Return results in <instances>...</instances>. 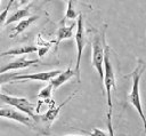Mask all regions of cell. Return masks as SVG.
Segmentation results:
<instances>
[{
    "label": "cell",
    "mask_w": 146,
    "mask_h": 136,
    "mask_svg": "<svg viewBox=\"0 0 146 136\" xmlns=\"http://www.w3.org/2000/svg\"><path fill=\"white\" fill-rule=\"evenodd\" d=\"M144 71H145V63L141 59H138L135 70L130 74V77L132 78V87H131V90L128 95V101L130 104L133 105V107L138 112L139 117L141 118V121H143L144 128H145V134H146V117H145L144 111H143V105H141V101H140V93H139L140 78H141V74L144 73Z\"/></svg>",
    "instance_id": "6da1fadb"
},
{
    "label": "cell",
    "mask_w": 146,
    "mask_h": 136,
    "mask_svg": "<svg viewBox=\"0 0 146 136\" xmlns=\"http://www.w3.org/2000/svg\"><path fill=\"white\" fill-rule=\"evenodd\" d=\"M106 26H104L103 32H102V41L104 45V86H105V90H106V97H107V105L108 109L112 110V89L115 88V74H114V70H113V65L110 58V46L106 42V38H105V29Z\"/></svg>",
    "instance_id": "7a4b0ae2"
},
{
    "label": "cell",
    "mask_w": 146,
    "mask_h": 136,
    "mask_svg": "<svg viewBox=\"0 0 146 136\" xmlns=\"http://www.w3.org/2000/svg\"><path fill=\"white\" fill-rule=\"evenodd\" d=\"M75 42H76V62H75V70L74 74L76 77L78 82L81 81V75H80V64H81V57H82V51L83 48L87 43V37H86V30L83 25V16L80 14L78 16V22H76V32H75Z\"/></svg>",
    "instance_id": "3957f363"
},
{
    "label": "cell",
    "mask_w": 146,
    "mask_h": 136,
    "mask_svg": "<svg viewBox=\"0 0 146 136\" xmlns=\"http://www.w3.org/2000/svg\"><path fill=\"white\" fill-rule=\"evenodd\" d=\"M0 99L3 103H6V104H8V105H10L13 107H15L17 110H21V112L27 114L31 119L38 120V117L34 113L35 112V105L33 103H31L30 101H27L26 98L11 96V95H7V94L0 93Z\"/></svg>",
    "instance_id": "277c9868"
},
{
    "label": "cell",
    "mask_w": 146,
    "mask_h": 136,
    "mask_svg": "<svg viewBox=\"0 0 146 136\" xmlns=\"http://www.w3.org/2000/svg\"><path fill=\"white\" fill-rule=\"evenodd\" d=\"M92 56H91V64L92 67L98 72L99 79L103 82L104 78V45L102 41V35L95 34L92 42Z\"/></svg>",
    "instance_id": "5b68a950"
},
{
    "label": "cell",
    "mask_w": 146,
    "mask_h": 136,
    "mask_svg": "<svg viewBox=\"0 0 146 136\" xmlns=\"http://www.w3.org/2000/svg\"><path fill=\"white\" fill-rule=\"evenodd\" d=\"M0 118H6L9 120H14L16 122H19L27 127H33V123L30 119V117L21 111H16L13 109V106H5L0 107Z\"/></svg>",
    "instance_id": "8992f818"
},
{
    "label": "cell",
    "mask_w": 146,
    "mask_h": 136,
    "mask_svg": "<svg viewBox=\"0 0 146 136\" xmlns=\"http://www.w3.org/2000/svg\"><path fill=\"white\" fill-rule=\"evenodd\" d=\"M39 62H40L39 58H36V59H26L25 57H21V58H17V59L6 64L3 67H1L0 69V74L1 73H7V72L13 71V70H22V69L29 67L33 64H36Z\"/></svg>",
    "instance_id": "52a82bcc"
},
{
    "label": "cell",
    "mask_w": 146,
    "mask_h": 136,
    "mask_svg": "<svg viewBox=\"0 0 146 136\" xmlns=\"http://www.w3.org/2000/svg\"><path fill=\"white\" fill-rule=\"evenodd\" d=\"M75 74H74V70L71 69V66H68L65 71H60L56 77H54L49 82L52 85V88L54 89H57L59 88L62 85H64L66 81H68L71 78H73Z\"/></svg>",
    "instance_id": "ba28073f"
},
{
    "label": "cell",
    "mask_w": 146,
    "mask_h": 136,
    "mask_svg": "<svg viewBox=\"0 0 146 136\" xmlns=\"http://www.w3.org/2000/svg\"><path fill=\"white\" fill-rule=\"evenodd\" d=\"M74 96H75V93H74V94H72L71 96H68V98H67L66 101H64L62 104H59L57 107H51V109H49L44 114H42V115L40 117V119H41L42 121H44V122H49V123H50V122H52V121L57 118V115L59 114L60 109H62L63 106H65V105H66V104H67V103H68V102L74 97Z\"/></svg>",
    "instance_id": "9c48e42d"
},
{
    "label": "cell",
    "mask_w": 146,
    "mask_h": 136,
    "mask_svg": "<svg viewBox=\"0 0 146 136\" xmlns=\"http://www.w3.org/2000/svg\"><path fill=\"white\" fill-rule=\"evenodd\" d=\"M39 17L38 16H30V17H26V18H24V19H21V21H18V23H17V25L13 29V32L10 33V38H15V37H17L18 34H21L22 32H24L33 22H35L36 19H38Z\"/></svg>",
    "instance_id": "30bf717a"
},
{
    "label": "cell",
    "mask_w": 146,
    "mask_h": 136,
    "mask_svg": "<svg viewBox=\"0 0 146 136\" xmlns=\"http://www.w3.org/2000/svg\"><path fill=\"white\" fill-rule=\"evenodd\" d=\"M76 26L75 23L71 24L70 26H60L58 30H57V33H56V40H55V45H56V48L58 47V45L60 43V41L65 40V39H70L73 37V29Z\"/></svg>",
    "instance_id": "8fae6325"
},
{
    "label": "cell",
    "mask_w": 146,
    "mask_h": 136,
    "mask_svg": "<svg viewBox=\"0 0 146 136\" xmlns=\"http://www.w3.org/2000/svg\"><path fill=\"white\" fill-rule=\"evenodd\" d=\"M38 51V47L36 46H22L18 48H14V49H9L6 51H1L0 56H8V55H25V54H32Z\"/></svg>",
    "instance_id": "7c38bea8"
},
{
    "label": "cell",
    "mask_w": 146,
    "mask_h": 136,
    "mask_svg": "<svg viewBox=\"0 0 146 136\" xmlns=\"http://www.w3.org/2000/svg\"><path fill=\"white\" fill-rule=\"evenodd\" d=\"M30 16H31V13H30L29 8L18 9V10L15 11L10 17L7 18V21H6V23H5V26H6V25H9V24H11V23H14V22H18V21H21V19H24V18H26V17H30Z\"/></svg>",
    "instance_id": "4fadbf2b"
},
{
    "label": "cell",
    "mask_w": 146,
    "mask_h": 136,
    "mask_svg": "<svg viewBox=\"0 0 146 136\" xmlns=\"http://www.w3.org/2000/svg\"><path fill=\"white\" fill-rule=\"evenodd\" d=\"M79 15H80V14H78V11L75 10V7H74V0H67V9H66L65 17H64L63 21L78 18Z\"/></svg>",
    "instance_id": "5bb4252c"
},
{
    "label": "cell",
    "mask_w": 146,
    "mask_h": 136,
    "mask_svg": "<svg viewBox=\"0 0 146 136\" xmlns=\"http://www.w3.org/2000/svg\"><path fill=\"white\" fill-rule=\"evenodd\" d=\"M52 90H54V88H52V85L49 82L44 88H42L41 89V91L36 95V97L38 98H40V99H43V101H47V99H50V97H51V94H52Z\"/></svg>",
    "instance_id": "9a60e30c"
},
{
    "label": "cell",
    "mask_w": 146,
    "mask_h": 136,
    "mask_svg": "<svg viewBox=\"0 0 146 136\" xmlns=\"http://www.w3.org/2000/svg\"><path fill=\"white\" fill-rule=\"evenodd\" d=\"M14 1L15 0H9V2L7 3V6H6V8L0 13V31L2 30V27L5 26V23H6V21H7V18H8V13H9V9H10V7H11V5L14 3Z\"/></svg>",
    "instance_id": "2e32d148"
},
{
    "label": "cell",
    "mask_w": 146,
    "mask_h": 136,
    "mask_svg": "<svg viewBox=\"0 0 146 136\" xmlns=\"http://www.w3.org/2000/svg\"><path fill=\"white\" fill-rule=\"evenodd\" d=\"M83 133L88 134L89 136H108L105 131H103V130H100L98 128H92V130H90V131H84L83 130Z\"/></svg>",
    "instance_id": "e0dca14e"
},
{
    "label": "cell",
    "mask_w": 146,
    "mask_h": 136,
    "mask_svg": "<svg viewBox=\"0 0 146 136\" xmlns=\"http://www.w3.org/2000/svg\"><path fill=\"white\" fill-rule=\"evenodd\" d=\"M50 47H51V46H41V47H38V55H39V58L43 57V56L48 53V50L50 49Z\"/></svg>",
    "instance_id": "ac0fdd59"
},
{
    "label": "cell",
    "mask_w": 146,
    "mask_h": 136,
    "mask_svg": "<svg viewBox=\"0 0 146 136\" xmlns=\"http://www.w3.org/2000/svg\"><path fill=\"white\" fill-rule=\"evenodd\" d=\"M32 0H17V6H25L27 3H30Z\"/></svg>",
    "instance_id": "d6986e66"
},
{
    "label": "cell",
    "mask_w": 146,
    "mask_h": 136,
    "mask_svg": "<svg viewBox=\"0 0 146 136\" xmlns=\"http://www.w3.org/2000/svg\"><path fill=\"white\" fill-rule=\"evenodd\" d=\"M66 136H79V135H66Z\"/></svg>",
    "instance_id": "ffe728a7"
},
{
    "label": "cell",
    "mask_w": 146,
    "mask_h": 136,
    "mask_svg": "<svg viewBox=\"0 0 146 136\" xmlns=\"http://www.w3.org/2000/svg\"><path fill=\"white\" fill-rule=\"evenodd\" d=\"M64 1H67V0H64Z\"/></svg>",
    "instance_id": "44dd1931"
},
{
    "label": "cell",
    "mask_w": 146,
    "mask_h": 136,
    "mask_svg": "<svg viewBox=\"0 0 146 136\" xmlns=\"http://www.w3.org/2000/svg\"><path fill=\"white\" fill-rule=\"evenodd\" d=\"M0 1H1V0H0Z\"/></svg>",
    "instance_id": "7402d4cb"
}]
</instances>
